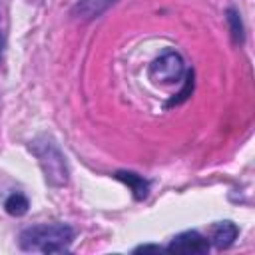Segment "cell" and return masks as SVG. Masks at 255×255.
<instances>
[{
  "instance_id": "obj_1",
  "label": "cell",
  "mask_w": 255,
  "mask_h": 255,
  "mask_svg": "<svg viewBox=\"0 0 255 255\" xmlns=\"http://www.w3.org/2000/svg\"><path fill=\"white\" fill-rule=\"evenodd\" d=\"M74 239V231L64 223H44L22 231L20 245L26 251L42 253H66Z\"/></svg>"
},
{
  "instance_id": "obj_2",
  "label": "cell",
  "mask_w": 255,
  "mask_h": 255,
  "mask_svg": "<svg viewBox=\"0 0 255 255\" xmlns=\"http://www.w3.org/2000/svg\"><path fill=\"white\" fill-rule=\"evenodd\" d=\"M34 151L44 167V173H46V179H50L52 183L56 185H62L66 183L68 179V171H66V163H64V157L62 153L50 143H40V145H34Z\"/></svg>"
},
{
  "instance_id": "obj_3",
  "label": "cell",
  "mask_w": 255,
  "mask_h": 255,
  "mask_svg": "<svg viewBox=\"0 0 255 255\" xmlns=\"http://www.w3.org/2000/svg\"><path fill=\"white\" fill-rule=\"evenodd\" d=\"M183 74V60L179 54L175 52H165L163 56H159L151 68H149V76L151 80L159 82V84H173L179 82Z\"/></svg>"
},
{
  "instance_id": "obj_4",
  "label": "cell",
  "mask_w": 255,
  "mask_h": 255,
  "mask_svg": "<svg viewBox=\"0 0 255 255\" xmlns=\"http://www.w3.org/2000/svg\"><path fill=\"white\" fill-rule=\"evenodd\" d=\"M171 253H191V255H201L209 251V241L197 231H183L171 239V243L165 247Z\"/></svg>"
},
{
  "instance_id": "obj_5",
  "label": "cell",
  "mask_w": 255,
  "mask_h": 255,
  "mask_svg": "<svg viewBox=\"0 0 255 255\" xmlns=\"http://www.w3.org/2000/svg\"><path fill=\"white\" fill-rule=\"evenodd\" d=\"M237 237V225L231 221H221L211 231V241L217 249H227Z\"/></svg>"
},
{
  "instance_id": "obj_6",
  "label": "cell",
  "mask_w": 255,
  "mask_h": 255,
  "mask_svg": "<svg viewBox=\"0 0 255 255\" xmlns=\"http://www.w3.org/2000/svg\"><path fill=\"white\" fill-rule=\"evenodd\" d=\"M114 177L120 179V181H124V183L133 191V197H135V199H145V197H147L149 183H147L141 175H137V173H133V171H116Z\"/></svg>"
},
{
  "instance_id": "obj_7",
  "label": "cell",
  "mask_w": 255,
  "mask_h": 255,
  "mask_svg": "<svg viewBox=\"0 0 255 255\" xmlns=\"http://www.w3.org/2000/svg\"><path fill=\"white\" fill-rule=\"evenodd\" d=\"M116 0H80L78 6L74 8V14L82 20H90L100 16L104 10H108Z\"/></svg>"
},
{
  "instance_id": "obj_8",
  "label": "cell",
  "mask_w": 255,
  "mask_h": 255,
  "mask_svg": "<svg viewBox=\"0 0 255 255\" xmlns=\"http://www.w3.org/2000/svg\"><path fill=\"white\" fill-rule=\"evenodd\" d=\"M4 207H6V211H8L10 215H16V217H20V215H24V213L28 211L30 203H28V199H26L22 193H12V195L6 199Z\"/></svg>"
},
{
  "instance_id": "obj_9",
  "label": "cell",
  "mask_w": 255,
  "mask_h": 255,
  "mask_svg": "<svg viewBox=\"0 0 255 255\" xmlns=\"http://www.w3.org/2000/svg\"><path fill=\"white\" fill-rule=\"evenodd\" d=\"M227 18H229V24H231V34H233V40L235 42H241L243 40V28H241V22H239V16L235 10H229L227 12Z\"/></svg>"
},
{
  "instance_id": "obj_10",
  "label": "cell",
  "mask_w": 255,
  "mask_h": 255,
  "mask_svg": "<svg viewBox=\"0 0 255 255\" xmlns=\"http://www.w3.org/2000/svg\"><path fill=\"white\" fill-rule=\"evenodd\" d=\"M191 88H193V72H189L187 74V84H185V88L177 94V98H173L171 102H169V106H173V104H179V102H183L185 98H187V94L191 92Z\"/></svg>"
},
{
  "instance_id": "obj_11",
  "label": "cell",
  "mask_w": 255,
  "mask_h": 255,
  "mask_svg": "<svg viewBox=\"0 0 255 255\" xmlns=\"http://www.w3.org/2000/svg\"><path fill=\"white\" fill-rule=\"evenodd\" d=\"M139 251H163V247H159V245H139V247H135V253H139Z\"/></svg>"
}]
</instances>
